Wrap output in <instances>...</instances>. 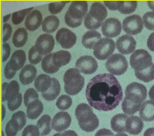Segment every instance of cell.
Returning <instances> with one entry per match:
<instances>
[{
    "instance_id": "1",
    "label": "cell",
    "mask_w": 154,
    "mask_h": 136,
    "mask_svg": "<svg viewBox=\"0 0 154 136\" xmlns=\"http://www.w3.org/2000/svg\"><path fill=\"white\" fill-rule=\"evenodd\" d=\"M85 95L90 107L100 111H109L117 107L123 99V90L114 75L102 74L89 81Z\"/></svg>"
},
{
    "instance_id": "2",
    "label": "cell",
    "mask_w": 154,
    "mask_h": 136,
    "mask_svg": "<svg viewBox=\"0 0 154 136\" xmlns=\"http://www.w3.org/2000/svg\"><path fill=\"white\" fill-rule=\"evenodd\" d=\"M75 116L79 125L82 131L92 132L98 128L99 119L88 104L80 103L75 109Z\"/></svg>"
},
{
    "instance_id": "3",
    "label": "cell",
    "mask_w": 154,
    "mask_h": 136,
    "mask_svg": "<svg viewBox=\"0 0 154 136\" xmlns=\"http://www.w3.org/2000/svg\"><path fill=\"white\" fill-rule=\"evenodd\" d=\"M88 5L86 1L72 2L65 15V21L68 26L76 28L80 26L82 19L88 13Z\"/></svg>"
},
{
    "instance_id": "4",
    "label": "cell",
    "mask_w": 154,
    "mask_h": 136,
    "mask_svg": "<svg viewBox=\"0 0 154 136\" xmlns=\"http://www.w3.org/2000/svg\"><path fill=\"white\" fill-rule=\"evenodd\" d=\"M107 17L105 6L100 2H94L90 7V11L85 17V26L87 29L94 31L99 29Z\"/></svg>"
},
{
    "instance_id": "5",
    "label": "cell",
    "mask_w": 154,
    "mask_h": 136,
    "mask_svg": "<svg viewBox=\"0 0 154 136\" xmlns=\"http://www.w3.org/2000/svg\"><path fill=\"white\" fill-rule=\"evenodd\" d=\"M64 89L68 95L75 96L83 88L85 78L80 74V71L76 68L67 70L63 76Z\"/></svg>"
},
{
    "instance_id": "6",
    "label": "cell",
    "mask_w": 154,
    "mask_h": 136,
    "mask_svg": "<svg viewBox=\"0 0 154 136\" xmlns=\"http://www.w3.org/2000/svg\"><path fill=\"white\" fill-rule=\"evenodd\" d=\"M152 56L144 49L136 50L130 57V65L135 71H141L151 66Z\"/></svg>"
},
{
    "instance_id": "7",
    "label": "cell",
    "mask_w": 154,
    "mask_h": 136,
    "mask_svg": "<svg viewBox=\"0 0 154 136\" xmlns=\"http://www.w3.org/2000/svg\"><path fill=\"white\" fill-rule=\"evenodd\" d=\"M105 66L111 74L121 76L127 70L128 62L126 57L123 55L114 54L107 59Z\"/></svg>"
},
{
    "instance_id": "8",
    "label": "cell",
    "mask_w": 154,
    "mask_h": 136,
    "mask_svg": "<svg viewBox=\"0 0 154 136\" xmlns=\"http://www.w3.org/2000/svg\"><path fill=\"white\" fill-rule=\"evenodd\" d=\"M125 97L134 103L141 104L147 97V89L143 84L133 82L126 88Z\"/></svg>"
},
{
    "instance_id": "9",
    "label": "cell",
    "mask_w": 154,
    "mask_h": 136,
    "mask_svg": "<svg viewBox=\"0 0 154 136\" xmlns=\"http://www.w3.org/2000/svg\"><path fill=\"white\" fill-rule=\"evenodd\" d=\"M116 44L111 39L104 38L99 41L94 48L93 54L99 60L109 59L115 50Z\"/></svg>"
},
{
    "instance_id": "10",
    "label": "cell",
    "mask_w": 154,
    "mask_h": 136,
    "mask_svg": "<svg viewBox=\"0 0 154 136\" xmlns=\"http://www.w3.org/2000/svg\"><path fill=\"white\" fill-rule=\"evenodd\" d=\"M123 30L129 35H137L143 28V22L139 15H131L126 17L123 21Z\"/></svg>"
},
{
    "instance_id": "11",
    "label": "cell",
    "mask_w": 154,
    "mask_h": 136,
    "mask_svg": "<svg viewBox=\"0 0 154 136\" xmlns=\"http://www.w3.org/2000/svg\"><path fill=\"white\" fill-rule=\"evenodd\" d=\"M122 31V24L119 19L109 18L102 25V32L104 36L114 38L120 34Z\"/></svg>"
},
{
    "instance_id": "12",
    "label": "cell",
    "mask_w": 154,
    "mask_h": 136,
    "mask_svg": "<svg viewBox=\"0 0 154 136\" xmlns=\"http://www.w3.org/2000/svg\"><path fill=\"white\" fill-rule=\"evenodd\" d=\"M55 46V40L49 33H43L39 36L35 41V47L42 55H48L52 52Z\"/></svg>"
},
{
    "instance_id": "13",
    "label": "cell",
    "mask_w": 154,
    "mask_h": 136,
    "mask_svg": "<svg viewBox=\"0 0 154 136\" xmlns=\"http://www.w3.org/2000/svg\"><path fill=\"white\" fill-rule=\"evenodd\" d=\"M58 41L63 49H70L75 44L77 36L75 33L66 28H62L58 30L56 36Z\"/></svg>"
},
{
    "instance_id": "14",
    "label": "cell",
    "mask_w": 154,
    "mask_h": 136,
    "mask_svg": "<svg viewBox=\"0 0 154 136\" xmlns=\"http://www.w3.org/2000/svg\"><path fill=\"white\" fill-rule=\"evenodd\" d=\"M75 67L85 74H92L97 69L98 64L92 56H83L78 59Z\"/></svg>"
},
{
    "instance_id": "15",
    "label": "cell",
    "mask_w": 154,
    "mask_h": 136,
    "mask_svg": "<svg viewBox=\"0 0 154 136\" xmlns=\"http://www.w3.org/2000/svg\"><path fill=\"white\" fill-rule=\"evenodd\" d=\"M116 46L117 50L122 54H129L135 52L137 42L131 35H123L116 40Z\"/></svg>"
},
{
    "instance_id": "16",
    "label": "cell",
    "mask_w": 154,
    "mask_h": 136,
    "mask_svg": "<svg viewBox=\"0 0 154 136\" xmlns=\"http://www.w3.org/2000/svg\"><path fill=\"white\" fill-rule=\"evenodd\" d=\"M70 123V114L66 112H60L53 117L51 121V128L57 132H61L68 128Z\"/></svg>"
},
{
    "instance_id": "17",
    "label": "cell",
    "mask_w": 154,
    "mask_h": 136,
    "mask_svg": "<svg viewBox=\"0 0 154 136\" xmlns=\"http://www.w3.org/2000/svg\"><path fill=\"white\" fill-rule=\"evenodd\" d=\"M143 128V120L136 115L128 117L126 122V132L131 135H137L142 131Z\"/></svg>"
},
{
    "instance_id": "18",
    "label": "cell",
    "mask_w": 154,
    "mask_h": 136,
    "mask_svg": "<svg viewBox=\"0 0 154 136\" xmlns=\"http://www.w3.org/2000/svg\"><path fill=\"white\" fill-rule=\"evenodd\" d=\"M43 23V17L38 10H33L26 17L25 21V26L29 31H33L38 29Z\"/></svg>"
},
{
    "instance_id": "19",
    "label": "cell",
    "mask_w": 154,
    "mask_h": 136,
    "mask_svg": "<svg viewBox=\"0 0 154 136\" xmlns=\"http://www.w3.org/2000/svg\"><path fill=\"white\" fill-rule=\"evenodd\" d=\"M37 70L33 65L27 64L23 67L19 74V79L22 84L29 85L32 83L36 77Z\"/></svg>"
},
{
    "instance_id": "20",
    "label": "cell",
    "mask_w": 154,
    "mask_h": 136,
    "mask_svg": "<svg viewBox=\"0 0 154 136\" xmlns=\"http://www.w3.org/2000/svg\"><path fill=\"white\" fill-rule=\"evenodd\" d=\"M139 115L144 121H153L154 120V101L149 100L143 102L139 110Z\"/></svg>"
},
{
    "instance_id": "21",
    "label": "cell",
    "mask_w": 154,
    "mask_h": 136,
    "mask_svg": "<svg viewBox=\"0 0 154 136\" xmlns=\"http://www.w3.org/2000/svg\"><path fill=\"white\" fill-rule=\"evenodd\" d=\"M101 34L98 31H89L85 33L82 39V44L86 49H94L98 41L102 39Z\"/></svg>"
},
{
    "instance_id": "22",
    "label": "cell",
    "mask_w": 154,
    "mask_h": 136,
    "mask_svg": "<svg viewBox=\"0 0 154 136\" xmlns=\"http://www.w3.org/2000/svg\"><path fill=\"white\" fill-rule=\"evenodd\" d=\"M26 59V54L23 50L15 51L9 62L11 69L14 71H17L20 70L22 67L23 68Z\"/></svg>"
},
{
    "instance_id": "23",
    "label": "cell",
    "mask_w": 154,
    "mask_h": 136,
    "mask_svg": "<svg viewBox=\"0 0 154 136\" xmlns=\"http://www.w3.org/2000/svg\"><path fill=\"white\" fill-rule=\"evenodd\" d=\"M19 93V85L17 81L11 83H4L2 85V101L10 99Z\"/></svg>"
},
{
    "instance_id": "24",
    "label": "cell",
    "mask_w": 154,
    "mask_h": 136,
    "mask_svg": "<svg viewBox=\"0 0 154 136\" xmlns=\"http://www.w3.org/2000/svg\"><path fill=\"white\" fill-rule=\"evenodd\" d=\"M128 116L126 114H116L111 120L112 129L116 133H122L126 132V122Z\"/></svg>"
},
{
    "instance_id": "25",
    "label": "cell",
    "mask_w": 154,
    "mask_h": 136,
    "mask_svg": "<svg viewBox=\"0 0 154 136\" xmlns=\"http://www.w3.org/2000/svg\"><path fill=\"white\" fill-rule=\"evenodd\" d=\"M60 93V84L56 78H52V84L50 88L42 93V96L45 100L52 101L58 97Z\"/></svg>"
},
{
    "instance_id": "26",
    "label": "cell",
    "mask_w": 154,
    "mask_h": 136,
    "mask_svg": "<svg viewBox=\"0 0 154 136\" xmlns=\"http://www.w3.org/2000/svg\"><path fill=\"white\" fill-rule=\"evenodd\" d=\"M71 54L68 51H59L53 53V62L55 66L60 68V67L66 66L70 62Z\"/></svg>"
},
{
    "instance_id": "27",
    "label": "cell",
    "mask_w": 154,
    "mask_h": 136,
    "mask_svg": "<svg viewBox=\"0 0 154 136\" xmlns=\"http://www.w3.org/2000/svg\"><path fill=\"white\" fill-rule=\"evenodd\" d=\"M52 84V78L47 74H40L35 78V88L38 92H45L50 88Z\"/></svg>"
},
{
    "instance_id": "28",
    "label": "cell",
    "mask_w": 154,
    "mask_h": 136,
    "mask_svg": "<svg viewBox=\"0 0 154 136\" xmlns=\"http://www.w3.org/2000/svg\"><path fill=\"white\" fill-rule=\"evenodd\" d=\"M43 110V103L39 100H35L27 106V117L31 120L36 119L42 113Z\"/></svg>"
},
{
    "instance_id": "29",
    "label": "cell",
    "mask_w": 154,
    "mask_h": 136,
    "mask_svg": "<svg viewBox=\"0 0 154 136\" xmlns=\"http://www.w3.org/2000/svg\"><path fill=\"white\" fill-rule=\"evenodd\" d=\"M60 21L56 16H48L42 23V30L46 33L54 32L58 28Z\"/></svg>"
},
{
    "instance_id": "30",
    "label": "cell",
    "mask_w": 154,
    "mask_h": 136,
    "mask_svg": "<svg viewBox=\"0 0 154 136\" xmlns=\"http://www.w3.org/2000/svg\"><path fill=\"white\" fill-rule=\"evenodd\" d=\"M51 118L48 115H43L37 122L36 126L40 131L41 136L48 135L51 131Z\"/></svg>"
},
{
    "instance_id": "31",
    "label": "cell",
    "mask_w": 154,
    "mask_h": 136,
    "mask_svg": "<svg viewBox=\"0 0 154 136\" xmlns=\"http://www.w3.org/2000/svg\"><path fill=\"white\" fill-rule=\"evenodd\" d=\"M28 39V33L24 28L18 29L13 36V44L17 48L24 46Z\"/></svg>"
},
{
    "instance_id": "32",
    "label": "cell",
    "mask_w": 154,
    "mask_h": 136,
    "mask_svg": "<svg viewBox=\"0 0 154 136\" xmlns=\"http://www.w3.org/2000/svg\"><path fill=\"white\" fill-rule=\"evenodd\" d=\"M53 54H49L46 56H44L42 62H41V67L42 69L45 73L50 74H53L55 73L58 72L59 68L55 66L53 62Z\"/></svg>"
},
{
    "instance_id": "33",
    "label": "cell",
    "mask_w": 154,
    "mask_h": 136,
    "mask_svg": "<svg viewBox=\"0 0 154 136\" xmlns=\"http://www.w3.org/2000/svg\"><path fill=\"white\" fill-rule=\"evenodd\" d=\"M142 104H139L131 101L127 98L124 97L122 104V108L123 111L127 115H133L139 111Z\"/></svg>"
},
{
    "instance_id": "34",
    "label": "cell",
    "mask_w": 154,
    "mask_h": 136,
    "mask_svg": "<svg viewBox=\"0 0 154 136\" xmlns=\"http://www.w3.org/2000/svg\"><path fill=\"white\" fill-rule=\"evenodd\" d=\"M135 75L138 79L142 81L149 83L154 79V64L152 65L147 69L141 71H135Z\"/></svg>"
},
{
    "instance_id": "35",
    "label": "cell",
    "mask_w": 154,
    "mask_h": 136,
    "mask_svg": "<svg viewBox=\"0 0 154 136\" xmlns=\"http://www.w3.org/2000/svg\"><path fill=\"white\" fill-rule=\"evenodd\" d=\"M137 8V1H121V5L119 8L120 13L124 14H129L136 11Z\"/></svg>"
},
{
    "instance_id": "36",
    "label": "cell",
    "mask_w": 154,
    "mask_h": 136,
    "mask_svg": "<svg viewBox=\"0 0 154 136\" xmlns=\"http://www.w3.org/2000/svg\"><path fill=\"white\" fill-rule=\"evenodd\" d=\"M21 126L19 123L14 118H11V119L8 122L5 128L6 134L7 136H16L18 131H21Z\"/></svg>"
},
{
    "instance_id": "37",
    "label": "cell",
    "mask_w": 154,
    "mask_h": 136,
    "mask_svg": "<svg viewBox=\"0 0 154 136\" xmlns=\"http://www.w3.org/2000/svg\"><path fill=\"white\" fill-rule=\"evenodd\" d=\"M72 100L69 96L62 95L58 98L56 101V106L60 110H66L72 106Z\"/></svg>"
},
{
    "instance_id": "38",
    "label": "cell",
    "mask_w": 154,
    "mask_h": 136,
    "mask_svg": "<svg viewBox=\"0 0 154 136\" xmlns=\"http://www.w3.org/2000/svg\"><path fill=\"white\" fill-rule=\"evenodd\" d=\"M33 8L31 7L29 9H23V10L16 11L12 14V22L14 24L17 25L21 23V21L25 18L26 15H29L31 13V11L33 10Z\"/></svg>"
},
{
    "instance_id": "39",
    "label": "cell",
    "mask_w": 154,
    "mask_h": 136,
    "mask_svg": "<svg viewBox=\"0 0 154 136\" xmlns=\"http://www.w3.org/2000/svg\"><path fill=\"white\" fill-rule=\"evenodd\" d=\"M36 100H38V94L36 90L32 88L27 89L24 93V96H23L24 105L27 107L31 103Z\"/></svg>"
},
{
    "instance_id": "40",
    "label": "cell",
    "mask_w": 154,
    "mask_h": 136,
    "mask_svg": "<svg viewBox=\"0 0 154 136\" xmlns=\"http://www.w3.org/2000/svg\"><path fill=\"white\" fill-rule=\"evenodd\" d=\"M22 103V95L19 93L17 95H16L14 97L11 98L10 99L8 100L7 105L9 107V109L11 111H14V110H17L19 108L21 105Z\"/></svg>"
},
{
    "instance_id": "41",
    "label": "cell",
    "mask_w": 154,
    "mask_h": 136,
    "mask_svg": "<svg viewBox=\"0 0 154 136\" xmlns=\"http://www.w3.org/2000/svg\"><path fill=\"white\" fill-rule=\"evenodd\" d=\"M29 60L32 64H38L42 60V55L38 52L35 46L30 49L29 52Z\"/></svg>"
},
{
    "instance_id": "42",
    "label": "cell",
    "mask_w": 154,
    "mask_h": 136,
    "mask_svg": "<svg viewBox=\"0 0 154 136\" xmlns=\"http://www.w3.org/2000/svg\"><path fill=\"white\" fill-rule=\"evenodd\" d=\"M143 22L146 28L149 30H154V11H149L143 17Z\"/></svg>"
},
{
    "instance_id": "43",
    "label": "cell",
    "mask_w": 154,
    "mask_h": 136,
    "mask_svg": "<svg viewBox=\"0 0 154 136\" xmlns=\"http://www.w3.org/2000/svg\"><path fill=\"white\" fill-rule=\"evenodd\" d=\"M66 3H68V2H59L49 4L48 10L53 14H58L63 10Z\"/></svg>"
},
{
    "instance_id": "44",
    "label": "cell",
    "mask_w": 154,
    "mask_h": 136,
    "mask_svg": "<svg viewBox=\"0 0 154 136\" xmlns=\"http://www.w3.org/2000/svg\"><path fill=\"white\" fill-rule=\"evenodd\" d=\"M22 136H41L40 131L36 125H27L23 130Z\"/></svg>"
},
{
    "instance_id": "45",
    "label": "cell",
    "mask_w": 154,
    "mask_h": 136,
    "mask_svg": "<svg viewBox=\"0 0 154 136\" xmlns=\"http://www.w3.org/2000/svg\"><path fill=\"white\" fill-rule=\"evenodd\" d=\"M11 118L17 120V121L21 126V130H22L23 128L25 126L26 123V118L25 113H23V111H21L20 110V111H18L14 114H13L12 117Z\"/></svg>"
},
{
    "instance_id": "46",
    "label": "cell",
    "mask_w": 154,
    "mask_h": 136,
    "mask_svg": "<svg viewBox=\"0 0 154 136\" xmlns=\"http://www.w3.org/2000/svg\"><path fill=\"white\" fill-rule=\"evenodd\" d=\"M104 4L110 10H119L121 1H104Z\"/></svg>"
},
{
    "instance_id": "47",
    "label": "cell",
    "mask_w": 154,
    "mask_h": 136,
    "mask_svg": "<svg viewBox=\"0 0 154 136\" xmlns=\"http://www.w3.org/2000/svg\"><path fill=\"white\" fill-rule=\"evenodd\" d=\"M3 31H4V39L3 41L6 42L8 39L10 38L11 33H12V29L10 24H5L3 27Z\"/></svg>"
},
{
    "instance_id": "48",
    "label": "cell",
    "mask_w": 154,
    "mask_h": 136,
    "mask_svg": "<svg viewBox=\"0 0 154 136\" xmlns=\"http://www.w3.org/2000/svg\"><path fill=\"white\" fill-rule=\"evenodd\" d=\"M16 75V71L11 69L9 63L8 62L5 68V76L7 79H11Z\"/></svg>"
},
{
    "instance_id": "49",
    "label": "cell",
    "mask_w": 154,
    "mask_h": 136,
    "mask_svg": "<svg viewBox=\"0 0 154 136\" xmlns=\"http://www.w3.org/2000/svg\"><path fill=\"white\" fill-rule=\"evenodd\" d=\"M3 49H4V53H3V59L2 62H5L7 60L8 58L9 57L11 52V48L8 44H4L3 45Z\"/></svg>"
},
{
    "instance_id": "50",
    "label": "cell",
    "mask_w": 154,
    "mask_h": 136,
    "mask_svg": "<svg viewBox=\"0 0 154 136\" xmlns=\"http://www.w3.org/2000/svg\"><path fill=\"white\" fill-rule=\"evenodd\" d=\"M94 136H114V135L110 130L102 128L97 132Z\"/></svg>"
},
{
    "instance_id": "51",
    "label": "cell",
    "mask_w": 154,
    "mask_h": 136,
    "mask_svg": "<svg viewBox=\"0 0 154 136\" xmlns=\"http://www.w3.org/2000/svg\"><path fill=\"white\" fill-rule=\"evenodd\" d=\"M147 46L150 50L154 52V32L151 33L148 38Z\"/></svg>"
},
{
    "instance_id": "52",
    "label": "cell",
    "mask_w": 154,
    "mask_h": 136,
    "mask_svg": "<svg viewBox=\"0 0 154 136\" xmlns=\"http://www.w3.org/2000/svg\"><path fill=\"white\" fill-rule=\"evenodd\" d=\"M60 136H78V135L75 131L70 130V131H67L66 132H64V133H61Z\"/></svg>"
},
{
    "instance_id": "53",
    "label": "cell",
    "mask_w": 154,
    "mask_h": 136,
    "mask_svg": "<svg viewBox=\"0 0 154 136\" xmlns=\"http://www.w3.org/2000/svg\"><path fill=\"white\" fill-rule=\"evenodd\" d=\"M143 136H154V128H150L145 131Z\"/></svg>"
},
{
    "instance_id": "54",
    "label": "cell",
    "mask_w": 154,
    "mask_h": 136,
    "mask_svg": "<svg viewBox=\"0 0 154 136\" xmlns=\"http://www.w3.org/2000/svg\"><path fill=\"white\" fill-rule=\"evenodd\" d=\"M149 98L151 99V100L154 101V85L151 88V89H150L149 92Z\"/></svg>"
},
{
    "instance_id": "55",
    "label": "cell",
    "mask_w": 154,
    "mask_h": 136,
    "mask_svg": "<svg viewBox=\"0 0 154 136\" xmlns=\"http://www.w3.org/2000/svg\"><path fill=\"white\" fill-rule=\"evenodd\" d=\"M147 3L149 7H150V9L154 11V1H148Z\"/></svg>"
},
{
    "instance_id": "56",
    "label": "cell",
    "mask_w": 154,
    "mask_h": 136,
    "mask_svg": "<svg viewBox=\"0 0 154 136\" xmlns=\"http://www.w3.org/2000/svg\"><path fill=\"white\" fill-rule=\"evenodd\" d=\"M2 120L3 121L5 117V108L4 106H2Z\"/></svg>"
},
{
    "instance_id": "57",
    "label": "cell",
    "mask_w": 154,
    "mask_h": 136,
    "mask_svg": "<svg viewBox=\"0 0 154 136\" xmlns=\"http://www.w3.org/2000/svg\"><path fill=\"white\" fill-rule=\"evenodd\" d=\"M11 14H8L7 16H5V17H4V22H6V21H7L8 19H9V17H10Z\"/></svg>"
},
{
    "instance_id": "58",
    "label": "cell",
    "mask_w": 154,
    "mask_h": 136,
    "mask_svg": "<svg viewBox=\"0 0 154 136\" xmlns=\"http://www.w3.org/2000/svg\"><path fill=\"white\" fill-rule=\"evenodd\" d=\"M114 136H129V135H126V133H117V134H116V135H115Z\"/></svg>"
},
{
    "instance_id": "59",
    "label": "cell",
    "mask_w": 154,
    "mask_h": 136,
    "mask_svg": "<svg viewBox=\"0 0 154 136\" xmlns=\"http://www.w3.org/2000/svg\"><path fill=\"white\" fill-rule=\"evenodd\" d=\"M60 135H61L60 133H56V134H55V135H53V136H60Z\"/></svg>"
},
{
    "instance_id": "60",
    "label": "cell",
    "mask_w": 154,
    "mask_h": 136,
    "mask_svg": "<svg viewBox=\"0 0 154 136\" xmlns=\"http://www.w3.org/2000/svg\"><path fill=\"white\" fill-rule=\"evenodd\" d=\"M2 136H5V135H4V133L2 132Z\"/></svg>"
}]
</instances>
